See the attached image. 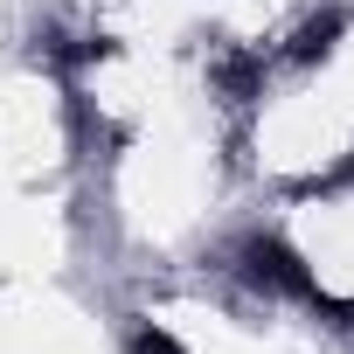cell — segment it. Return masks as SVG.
<instances>
[{
	"label": "cell",
	"instance_id": "5",
	"mask_svg": "<svg viewBox=\"0 0 354 354\" xmlns=\"http://www.w3.org/2000/svg\"><path fill=\"white\" fill-rule=\"evenodd\" d=\"M340 188H354V153H347L340 167H326V174H313V181H306V195H340Z\"/></svg>",
	"mask_w": 354,
	"mask_h": 354
},
{
	"label": "cell",
	"instance_id": "1",
	"mask_svg": "<svg viewBox=\"0 0 354 354\" xmlns=\"http://www.w3.org/2000/svg\"><path fill=\"white\" fill-rule=\"evenodd\" d=\"M230 271H236L250 292H264V299H292V306H306V313H326L333 326H354V306L333 299V292L313 278V264H306L285 236H271V230H250V236L230 250Z\"/></svg>",
	"mask_w": 354,
	"mask_h": 354
},
{
	"label": "cell",
	"instance_id": "4",
	"mask_svg": "<svg viewBox=\"0 0 354 354\" xmlns=\"http://www.w3.org/2000/svg\"><path fill=\"white\" fill-rule=\"evenodd\" d=\"M132 354H188V347L174 340L167 326H153V319H139V326H132Z\"/></svg>",
	"mask_w": 354,
	"mask_h": 354
},
{
	"label": "cell",
	"instance_id": "2",
	"mask_svg": "<svg viewBox=\"0 0 354 354\" xmlns=\"http://www.w3.org/2000/svg\"><path fill=\"white\" fill-rule=\"evenodd\" d=\"M340 35H347V15H340V8H326V15H306V21L292 28V49H285V56H292L299 70H313V63H326V56L340 49Z\"/></svg>",
	"mask_w": 354,
	"mask_h": 354
},
{
	"label": "cell",
	"instance_id": "3",
	"mask_svg": "<svg viewBox=\"0 0 354 354\" xmlns=\"http://www.w3.org/2000/svg\"><path fill=\"white\" fill-rule=\"evenodd\" d=\"M209 84H216L230 104H250V97L264 91V56H257V49H223V56L209 63Z\"/></svg>",
	"mask_w": 354,
	"mask_h": 354
}]
</instances>
